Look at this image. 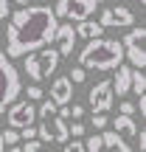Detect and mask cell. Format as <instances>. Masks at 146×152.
<instances>
[{
	"instance_id": "cell-20",
	"label": "cell",
	"mask_w": 146,
	"mask_h": 152,
	"mask_svg": "<svg viewBox=\"0 0 146 152\" xmlns=\"http://www.w3.org/2000/svg\"><path fill=\"white\" fill-rule=\"evenodd\" d=\"M84 79H87V68H81V65L70 68V82H73V85H81Z\"/></svg>"
},
{
	"instance_id": "cell-24",
	"label": "cell",
	"mask_w": 146,
	"mask_h": 152,
	"mask_svg": "<svg viewBox=\"0 0 146 152\" xmlns=\"http://www.w3.org/2000/svg\"><path fill=\"white\" fill-rule=\"evenodd\" d=\"M62 152H87V141H68Z\"/></svg>"
},
{
	"instance_id": "cell-33",
	"label": "cell",
	"mask_w": 146,
	"mask_h": 152,
	"mask_svg": "<svg viewBox=\"0 0 146 152\" xmlns=\"http://www.w3.org/2000/svg\"><path fill=\"white\" fill-rule=\"evenodd\" d=\"M0 152H6V141H3V130H0Z\"/></svg>"
},
{
	"instance_id": "cell-21",
	"label": "cell",
	"mask_w": 146,
	"mask_h": 152,
	"mask_svg": "<svg viewBox=\"0 0 146 152\" xmlns=\"http://www.w3.org/2000/svg\"><path fill=\"white\" fill-rule=\"evenodd\" d=\"M25 96H28V102H39V99H42L45 93H42V87H39L37 82H34V85H31V87L25 90Z\"/></svg>"
},
{
	"instance_id": "cell-34",
	"label": "cell",
	"mask_w": 146,
	"mask_h": 152,
	"mask_svg": "<svg viewBox=\"0 0 146 152\" xmlns=\"http://www.w3.org/2000/svg\"><path fill=\"white\" fill-rule=\"evenodd\" d=\"M9 152H23V147H17V144H14V147H11Z\"/></svg>"
},
{
	"instance_id": "cell-11",
	"label": "cell",
	"mask_w": 146,
	"mask_h": 152,
	"mask_svg": "<svg viewBox=\"0 0 146 152\" xmlns=\"http://www.w3.org/2000/svg\"><path fill=\"white\" fill-rule=\"evenodd\" d=\"M104 0H70V11H68V20L81 23V20H90L96 14V9L101 6Z\"/></svg>"
},
{
	"instance_id": "cell-35",
	"label": "cell",
	"mask_w": 146,
	"mask_h": 152,
	"mask_svg": "<svg viewBox=\"0 0 146 152\" xmlns=\"http://www.w3.org/2000/svg\"><path fill=\"white\" fill-rule=\"evenodd\" d=\"M113 3H124V0H113Z\"/></svg>"
},
{
	"instance_id": "cell-13",
	"label": "cell",
	"mask_w": 146,
	"mask_h": 152,
	"mask_svg": "<svg viewBox=\"0 0 146 152\" xmlns=\"http://www.w3.org/2000/svg\"><path fill=\"white\" fill-rule=\"evenodd\" d=\"M104 31H107V28H104L98 20H81V23H76L79 39H98V37H104Z\"/></svg>"
},
{
	"instance_id": "cell-29",
	"label": "cell",
	"mask_w": 146,
	"mask_h": 152,
	"mask_svg": "<svg viewBox=\"0 0 146 152\" xmlns=\"http://www.w3.org/2000/svg\"><path fill=\"white\" fill-rule=\"evenodd\" d=\"M70 115L73 118H81V115H84V107H81V104H70Z\"/></svg>"
},
{
	"instance_id": "cell-4",
	"label": "cell",
	"mask_w": 146,
	"mask_h": 152,
	"mask_svg": "<svg viewBox=\"0 0 146 152\" xmlns=\"http://www.w3.org/2000/svg\"><path fill=\"white\" fill-rule=\"evenodd\" d=\"M20 93H23L20 73H17V68L11 65V56L0 48V113H6V110L17 102Z\"/></svg>"
},
{
	"instance_id": "cell-32",
	"label": "cell",
	"mask_w": 146,
	"mask_h": 152,
	"mask_svg": "<svg viewBox=\"0 0 146 152\" xmlns=\"http://www.w3.org/2000/svg\"><path fill=\"white\" fill-rule=\"evenodd\" d=\"M17 6H20V9H25V6H31V0H14Z\"/></svg>"
},
{
	"instance_id": "cell-10",
	"label": "cell",
	"mask_w": 146,
	"mask_h": 152,
	"mask_svg": "<svg viewBox=\"0 0 146 152\" xmlns=\"http://www.w3.org/2000/svg\"><path fill=\"white\" fill-rule=\"evenodd\" d=\"M48 96L54 99L59 107H70V102H73V82H70V76H56Z\"/></svg>"
},
{
	"instance_id": "cell-23",
	"label": "cell",
	"mask_w": 146,
	"mask_h": 152,
	"mask_svg": "<svg viewBox=\"0 0 146 152\" xmlns=\"http://www.w3.org/2000/svg\"><path fill=\"white\" fill-rule=\"evenodd\" d=\"M20 135H23V141H34V138H39V127L31 124V127H25V130H20Z\"/></svg>"
},
{
	"instance_id": "cell-16",
	"label": "cell",
	"mask_w": 146,
	"mask_h": 152,
	"mask_svg": "<svg viewBox=\"0 0 146 152\" xmlns=\"http://www.w3.org/2000/svg\"><path fill=\"white\" fill-rule=\"evenodd\" d=\"M110 121H113V118H110L107 113H93V115H90V127H93L96 132H98V130L104 132V130L110 127Z\"/></svg>"
},
{
	"instance_id": "cell-37",
	"label": "cell",
	"mask_w": 146,
	"mask_h": 152,
	"mask_svg": "<svg viewBox=\"0 0 146 152\" xmlns=\"http://www.w3.org/2000/svg\"><path fill=\"white\" fill-rule=\"evenodd\" d=\"M39 152H45V149H39Z\"/></svg>"
},
{
	"instance_id": "cell-18",
	"label": "cell",
	"mask_w": 146,
	"mask_h": 152,
	"mask_svg": "<svg viewBox=\"0 0 146 152\" xmlns=\"http://www.w3.org/2000/svg\"><path fill=\"white\" fill-rule=\"evenodd\" d=\"M132 93H135V96H143L146 93V76L138 71V68H135V73H132Z\"/></svg>"
},
{
	"instance_id": "cell-15",
	"label": "cell",
	"mask_w": 146,
	"mask_h": 152,
	"mask_svg": "<svg viewBox=\"0 0 146 152\" xmlns=\"http://www.w3.org/2000/svg\"><path fill=\"white\" fill-rule=\"evenodd\" d=\"M101 135H104V147H107L110 152H132L129 141H126L124 135H118L115 130H104Z\"/></svg>"
},
{
	"instance_id": "cell-25",
	"label": "cell",
	"mask_w": 146,
	"mask_h": 152,
	"mask_svg": "<svg viewBox=\"0 0 146 152\" xmlns=\"http://www.w3.org/2000/svg\"><path fill=\"white\" fill-rule=\"evenodd\" d=\"M84 132H87V127L81 124V121H73V124H70V135H73V138H81Z\"/></svg>"
},
{
	"instance_id": "cell-6",
	"label": "cell",
	"mask_w": 146,
	"mask_h": 152,
	"mask_svg": "<svg viewBox=\"0 0 146 152\" xmlns=\"http://www.w3.org/2000/svg\"><path fill=\"white\" fill-rule=\"evenodd\" d=\"M115 87H113V79H101L87 90V104H90L93 113H110L115 104Z\"/></svg>"
},
{
	"instance_id": "cell-19",
	"label": "cell",
	"mask_w": 146,
	"mask_h": 152,
	"mask_svg": "<svg viewBox=\"0 0 146 152\" xmlns=\"http://www.w3.org/2000/svg\"><path fill=\"white\" fill-rule=\"evenodd\" d=\"M3 141H6V147H14L17 141H23V135H20V130H14V127H6L3 130Z\"/></svg>"
},
{
	"instance_id": "cell-36",
	"label": "cell",
	"mask_w": 146,
	"mask_h": 152,
	"mask_svg": "<svg viewBox=\"0 0 146 152\" xmlns=\"http://www.w3.org/2000/svg\"><path fill=\"white\" fill-rule=\"evenodd\" d=\"M141 3H143V6H146V0H141Z\"/></svg>"
},
{
	"instance_id": "cell-2",
	"label": "cell",
	"mask_w": 146,
	"mask_h": 152,
	"mask_svg": "<svg viewBox=\"0 0 146 152\" xmlns=\"http://www.w3.org/2000/svg\"><path fill=\"white\" fill-rule=\"evenodd\" d=\"M126 56L124 39H87V45L79 51V65L87 71H118Z\"/></svg>"
},
{
	"instance_id": "cell-1",
	"label": "cell",
	"mask_w": 146,
	"mask_h": 152,
	"mask_svg": "<svg viewBox=\"0 0 146 152\" xmlns=\"http://www.w3.org/2000/svg\"><path fill=\"white\" fill-rule=\"evenodd\" d=\"M59 31V17L51 6H25L17 9L9 17L6 28V54L11 59L28 56L31 51H39L51 45Z\"/></svg>"
},
{
	"instance_id": "cell-9",
	"label": "cell",
	"mask_w": 146,
	"mask_h": 152,
	"mask_svg": "<svg viewBox=\"0 0 146 152\" xmlns=\"http://www.w3.org/2000/svg\"><path fill=\"white\" fill-rule=\"evenodd\" d=\"M56 48H59L62 56H73L76 51V42H79V34H76L73 23H59V31H56Z\"/></svg>"
},
{
	"instance_id": "cell-22",
	"label": "cell",
	"mask_w": 146,
	"mask_h": 152,
	"mask_svg": "<svg viewBox=\"0 0 146 152\" xmlns=\"http://www.w3.org/2000/svg\"><path fill=\"white\" fill-rule=\"evenodd\" d=\"M54 11H56V17H68V11H70V0H56V6H54Z\"/></svg>"
},
{
	"instance_id": "cell-28",
	"label": "cell",
	"mask_w": 146,
	"mask_h": 152,
	"mask_svg": "<svg viewBox=\"0 0 146 152\" xmlns=\"http://www.w3.org/2000/svg\"><path fill=\"white\" fill-rule=\"evenodd\" d=\"M6 17H11L9 14V0H0V23H3Z\"/></svg>"
},
{
	"instance_id": "cell-31",
	"label": "cell",
	"mask_w": 146,
	"mask_h": 152,
	"mask_svg": "<svg viewBox=\"0 0 146 152\" xmlns=\"http://www.w3.org/2000/svg\"><path fill=\"white\" fill-rule=\"evenodd\" d=\"M141 152H146V127L141 130Z\"/></svg>"
},
{
	"instance_id": "cell-26",
	"label": "cell",
	"mask_w": 146,
	"mask_h": 152,
	"mask_svg": "<svg viewBox=\"0 0 146 152\" xmlns=\"http://www.w3.org/2000/svg\"><path fill=\"white\" fill-rule=\"evenodd\" d=\"M135 110H138L135 102H129V99H124V102H121V113H124V115H132Z\"/></svg>"
},
{
	"instance_id": "cell-17",
	"label": "cell",
	"mask_w": 146,
	"mask_h": 152,
	"mask_svg": "<svg viewBox=\"0 0 146 152\" xmlns=\"http://www.w3.org/2000/svg\"><path fill=\"white\" fill-rule=\"evenodd\" d=\"M87 141V152H107V147H104V135L101 132H93L90 138H84Z\"/></svg>"
},
{
	"instance_id": "cell-7",
	"label": "cell",
	"mask_w": 146,
	"mask_h": 152,
	"mask_svg": "<svg viewBox=\"0 0 146 152\" xmlns=\"http://www.w3.org/2000/svg\"><path fill=\"white\" fill-rule=\"evenodd\" d=\"M6 121H9V127H14V130H25V127H31L34 121H39V110L34 107V102L23 99V102H14L9 107Z\"/></svg>"
},
{
	"instance_id": "cell-30",
	"label": "cell",
	"mask_w": 146,
	"mask_h": 152,
	"mask_svg": "<svg viewBox=\"0 0 146 152\" xmlns=\"http://www.w3.org/2000/svg\"><path fill=\"white\" fill-rule=\"evenodd\" d=\"M138 110H141V115H143V118H146V93H143V96H141V102H138Z\"/></svg>"
},
{
	"instance_id": "cell-14",
	"label": "cell",
	"mask_w": 146,
	"mask_h": 152,
	"mask_svg": "<svg viewBox=\"0 0 146 152\" xmlns=\"http://www.w3.org/2000/svg\"><path fill=\"white\" fill-rule=\"evenodd\" d=\"M113 130L118 132V135H124V138H135L138 135V124H135V118L132 115H115L113 118Z\"/></svg>"
},
{
	"instance_id": "cell-5",
	"label": "cell",
	"mask_w": 146,
	"mask_h": 152,
	"mask_svg": "<svg viewBox=\"0 0 146 152\" xmlns=\"http://www.w3.org/2000/svg\"><path fill=\"white\" fill-rule=\"evenodd\" d=\"M39 141H51V144H68L70 138V127L65 124L59 113H48V115H39Z\"/></svg>"
},
{
	"instance_id": "cell-3",
	"label": "cell",
	"mask_w": 146,
	"mask_h": 152,
	"mask_svg": "<svg viewBox=\"0 0 146 152\" xmlns=\"http://www.w3.org/2000/svg\"><path fill=\"white\" fill-rule=\"evenodd\" d=\"M59 59H62L59 48L45 45V48H39V51H31V54L23 59V71L28 73L31 82H42V79H51V73H56Z\"/></svg>"
},
{
	"instance_id": "cell-27",
	"label": "cell",
	"mask_w": 146,
	"mask_h": 152,
	"mask_svg": "<svg viewBox=\"0 0 146 152\" xmlns=\"http://www.w3.org/2000/svg\"><path fill=\"white\" fill-rule=\"evenodd\" d=\"M39 149H42V141H39V138L25 141V147H23V152H39Z\"/></svg>"
},
{
	"instance_id": "cell-12",
	"label": "cell",
	"mask_w": 146,
	"mask_h": 152,
	"mask_svg": "<svg viewBox=\"0 0 146 152\" xmlns=\"http://www.w3.org/2000/svg\"><path fill=\"white\" fill-rule=\"evenodd\" d=\"M132 73H135V68H129V65H121L115 71V76H113L115 96H129L132 93Z\"/></svg>"
},
{
	"instance_id": "cell-8",
	"label": "cell",
	"mask_w": 146,
	"mask_h": 152,
	"mask_svg": "<svg viewBox=\"0 0 146 152\" xmlns=\"http://www.w3.org/2000/svg\"><path fill=\"white\" fill-rule=\"evenodd\" d=\"M98 23H101L104 28H132V23H135V14H132L126 6H107V9H101V17H98Z\"/></svg>"
}]
</instances>
